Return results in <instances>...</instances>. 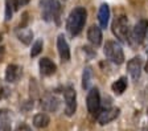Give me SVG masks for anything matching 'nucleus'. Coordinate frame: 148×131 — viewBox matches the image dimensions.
<instances>
[{
  "instance_id": "f257e3e1",
  "label": "nucleus",
  "mask_w": 148,
  "mask_h": 131,
  "mask_svg": "<svg viewBox=\"0 0 148 131\" xmlns=\"http://www.w3.org/2000/svg\"><path fill=\"white\" fill-rule=\"evenodd\" d=\"M87 19V11L83 7H75L66 20V29L70 36H77L81 33V31L85 27V23Z\"/></svg>"
},
{
  "instance_id": "f03ea898",
  "label": "nucleus",
  "mask_w": 148,
  "mask_h": 131,
  "mask_svg": "<svg viewBox=\"0 0 148 131\" xmlns=\"http://www.w3.org/2000/svg\"><path fill=\"white\" fill-rule=\"evenodd\" d=\"M40 5L41 10H42V17L45 21L56 20L57 23H60L62 8L58 0H40Z\"/></svg>"
},
{
  "instance_id": "7ed1b4c3",
  "label": "nucleus",
  "mask_w": 148,
  "mask_h": 131,
  "mask_svg": "<svg viewBox=\"0 0 148 131\" xmlns=\"http://www.w3.org/2000/svg\"><path fill=\"white\" fill-rule=\"evenodd\" d=\"M111 28H112V33L115 34V37L119 41H122V43L130 41V34H131V32H130V23H128V19L124 15L118 16L116 19L114 20L112 25H111Z\"/></svg>"
},
{
  "instance_id": "20e7f679",
  "label": "nucleus",
  "mask_w": 148,
  "mask_h": 131,
  "mask_svg": "<svg viewBox=\"0 0 148 131\" xmlns=\"http://www.w3.org/2000/svg\"><path fill=\"white\" fill-rule=\"evenodd\" d=\"M103 53L115 65H122L124 62V53L123 49L120 47V44L116 41H107L103 48Z\"/></svg>"
},
{
  "instance_id": "39448f33",
  "label": "nucleus",
  "mask_w": 148,
  "mask_h": 131,
  "mask_svg": "<svg viewBox=\"0 0 148 131\" xmlns=\"http://www.w3.org/2000/svg\"><path fill=\"white\" fill-rule=\"evenodd\" d=\"M148 32V20H139L138 23L135 24V27L131 31V34H130V41L132 44H142L144 41L145 36H147Z\"/></svg>"
},
{
  "instance_id": "423d86ee",
  "label": "nucleus",
  "mask_w": 148,
  "mask_h": 131,
  "mask_svg": "<svg viewBox=\"0 0 148 131\" xmlns=\"http://www.w3.org/2000/svg\"><path fill=\"white\" fill-rule=\"evenodd\" d=\"M65 98V114L71 117L77 110V93L73 86H68L64 91Z\"/></svg>"
},
{
  "instance_id": "0eeeda50",
  "label": "nucleus",
  "mask_w": 148,
  "mask_h": 131,
  "mask_svg": "<svg viewBox=\"0 0 148 131\" xmlns=\"http://www.w3.org/2000/svg\"><path fill=\"white\" fill-rule=\"evenodd\" d=\"M86 105H87V110L91 115H97L101 107V95H99V90L97 87L89 89L87 93V98H86Z\"/></svg>"
},
{
  "instance_id": "6e6552de",
  "label": "nucleus",
  "mask_w": 148,
  "mask_h": 131,
  "mask_svg": "<svg viewBox=\"0 0 148 131\" xmlns=\"http://www.w3.org/2000/svg\"><path fill=\"white\" fill-rule=\"evenodd\" d=\"M119 114H120V110L118 107H106L102 111H98V114H97V122L101 126L108 125L110 122L115 121L119 117Z\"/></svg>"
},
{
  "instance_id": "1a4fd4ad",
  "label": "nucleus",
  "mask_w": 148,
  "mask_h": 131,
  "mask_svg": "<svg viewBox=\"0 0 148 131\" xmlns=\"http://www.w3.org/2000/svg\"><path fill=\"white\" fill-rule=\"evenodd\" d=\"M142 68H143V61L140 57H134L127 62V70L128 74L131 75L134 81H138L142 74Z\"/></svg>"
},
{
  "instance_id": "9d476101",
  "label": "nucleus",
  "mask_w": 148,
  "mask_h": 131,
  "mask_svg": "<svg viewBox=\"0 0 148 131\" xmlns=\"http://www.w3.org/2000/svg\"><path fill=\"white\" fill-rule=\"evenodd\" d=\"M21 74H23V69L18 65H16V64H11V65L7 66L5 81L9 82V84H16V82L20 80Z\"/></svg>"
},
{
  "instance_id": "9b49d317",
  "label": "nucleus",
  "mask_w": 148,
  "mask_h": 131,
  "mask_svg": "<svg viewBox=\"0 0 148 131\" xmlns=\"http://www.w3.org/2000/svg\"><path fill=\"white\" fill-rule=\"evenodd\" d=\"M38 66H40V73L41 75L44 77H49V75H53L57 70V66L56 64L53 62L50 58L48 57H44V58L40 60V62H38Z\"/></svg>"
},
{
  "instance_id": "f8f14e48",
  "label": "nucleus",
  "mask_w": 148,
  "mask_h": 131,
  "mask_svg": "<svg viewBox=\"0 0 148 131\" xmlns=\"http://www.w3.org/2000/svg\"><path fill=\"white\" fill-rule=\"evenodd\" d=\"M57 49H58V54L62 61H69V60H70L69 44H68V41L65 40L64 34H60L58 38H57Z\"/></svg>"
},
{
  "instance_id": "ddd939ff",
  "label": "nucleus",
  "mask_w": 148,
  "mask_h": 131,
  "mask_svg": "<svg viewBox=\"0 0 148 131\" xmlns=\"http://www.w3.org/2000/svg\"><path fill=\"white\" fill-rule=\"evenodd\" d=\"M87 38L94 47H99L102 44V28L97 25H91L87 31Z\"/></svg>"
},
{
  "instance_id": "4468645a",
  "label": "nucleus",
  "mask_w": 148,
  "mask_h": 131,
  "mask_svg": "<svg viewBox=\"0 0 148 131\" xmlns=\"http://www.w3.org/2000/svg\"><path fill=\"white\" fill-rule=\"evenodd\" d=\"M110 20V7L107 4H102L98 11V21L101 28H107Z\"/></svg>"
},
{
  "instance_id": "2eb2a0df",
  "label": "nucleus",
  "mask_w": 148,
  "mask_h": 131,
  "mask_svg": "<svg viewBox=\"0 0 148 131\" xmlns=\"http://www.w3.org/2000/svg\"><path fill=\"white\" fill-rule=\"evenodd\" d=\"M58 99L54 97V95H45L41 101V106L45 111H56L58 109Z\"/></svg>"
},
{
  "instance_id": "dca6fc26",
  "label": "nucleus",
  "mask_w": 148,
  "mask_h": 131,
  "mask_svg": "<svg viewBox=\"0 0 148 131\" xmlns=\"http://www.w3.org/2000/svg\"><path fill=\"white\" fill-rule=\"evenodd\" d=\"M16 34H17V38L21 41L25 45H29L32 43V38H33V32L29 28H25V27H21L16 31Z\"/></svg>"
},
{
  "instance_id": "f3484780",
  "label": "nucleus",
  "mask_w": 148,
  "mask_h": 131,
  "mask_svg": "<svg viewBox=\"0 0 148 131\" xmlns=\"http://www.w3.org/2000/svg\"><path fill=\"white\" fill-rule=\"evenodd\" d=\"M50 123V117L46 112H38L33 118V126L37 128H45Z\"/></svg>"
},
{
  "instance_id": "a211bd4d",
  "label": "nucleus",
  "mask_w": 148,
  "mask_h": 131,
  "mask_svg": "<svg viewBox=\"0 0 148 131\" xmlns=\"http://www.w3.org/2000/svg\"><path fill=\"white\" fill-rule=\"evenodd\" d=\"M92 69L90 66L83 69V73H82V87L85 90H89L90 86H91V82H92Z\"/></svg>"
},
{
  "instance_id": "6ab92c4d",
  "label": "nucleus",
  "mask_w": 148,
  "mask_h": 131,
  "mask_svg": "<svg viewBox=\"0 0 148 131\" xmlns=\"http://www.w3.org/2000/svg\"><path fill=\"white\" fill-rule=\"evenodd\" d=\"M111 89H112V91H114L116 95L123 94L127 89V78L126 77H120L119 80H116L114 84L111 85Z\"/></svg>"
},
{
  "instance_id": "aec40b11",
  "label": "nucleus",
  "mask_w": 148,
  "mask_h": 131,
  "mask_svg": "<svg viewBox=\"0 0 148 131\" xmlns=\"http://www.w3.org/2000/svg\"><path fill=\"white\" fill-rule=\"evenodd\" d=\"M0 131H12L7 110H0Z\"/></svg>"
},
{
  "instance_id": "412c9836",
  "label": "nucleus",
  "mask_w": 148,
  "mask_h": 131,
  "mask_svg": "<svg viewBox=\"0 0 148 131\" xmlns=\"http://www.w3.org/2000/svg\"><path fill=\"white\" fill-rule=\"evenodd\" d=\"M42 45H44L42 40H41V38H38V40L33 44V47H32V49H31V57L38 56V54L42 52Z\"/></svg>"
},
{
  "instance_id": "4be33fe9",
  "label": "nucleus",
  "mask_w": 148,
  "mask_h": 131,
  "mask_svg": "<svg viewBox=\"0 0 148 131\" xmlns=\"http://www.w3.org/2000/svg\"><path fill=\"white\" fill-rule=\"evenodd\" d=\"M13 7L11 4V0H7L5 1V21H9L12 19V15H13Z\"/></svg>"
},
{
  "instance_id": "5701e85b",
  "label": "nucleus",
  "mask_w": 148,
  "mask_h": 131,
  "mask_svg": "<svg viewBox=\"0 0 148 131\" xmlns=\"http://www.w3.org/2000/svg\"><path fill=\"white\" fill-rule=\"evenodd\" d=\"M29 1H31V0H11V4H12V7H13V11H18L21 7L27 5Z\"/></svg>"
},
{
  "instance_id": "b1692460",
  "label": "nucleus",
  "mask_w": 148,
  "mask_h": 131,
  "mask_svg": "<svg viewBox=\"0 0 148 131\" xmlns=\"http://www.w3.org/2000/svg\"><path fill=\"white\" fill-rule=\"evenodd\" d=\"M8 89H7V86L3 84V81L0 80V99H3V98H5L7 95H8Z\"/></svg>"
},
{
  "instance_id": "393cba45",
  "label": "nucleus",
  "mask_w": 148,
  "mask_h": 131,
  "mask_svg": "<svg viewBox=\"0 0 148 131\" xmlns=\"http://www.w3.org/2000/svg\"><path fill=\"white\" fill-rule=\"evenodd\" d=\"M16 131H32V130H31V127H29V126H27V125H24V123H23V125H20L17 128H16Z\"/></svg>"
},
{
  "instance_id": "a878e982",
  "label": "nucleus",
  "mask_w": 148,
  "mask_h": 131,
  "mask_svg": "<svg viewBox=\"0 0 148 131\" xmlns=\"http://www.w3.org/2000/svg\"><path fill=\"white\" fill-rule=\"evenodd\" d=\"M147 115H148V109H147Z\"/></svg>"
}]
</instances>
